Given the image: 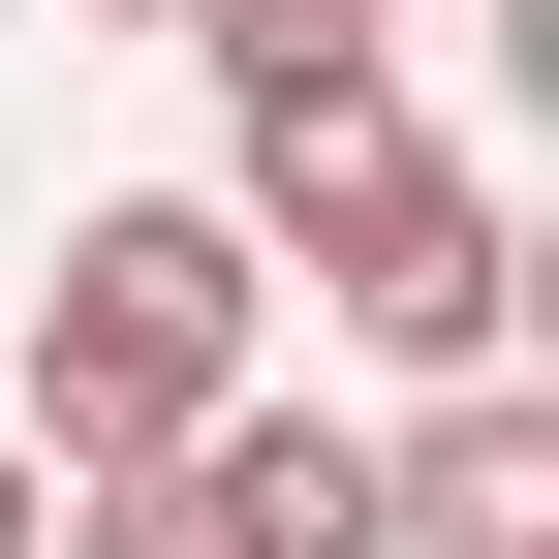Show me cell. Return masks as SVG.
<instances>
[{
	"mask_svg": "<svg viewBox=\"0 0 559 559\" xmlns=\"http://www.w3.org/2000/svg\"><path fill=\"white\" fill-rule=\"evenodd\" d=\"M249 342H280V280H249V218H218V187L62 218V280H32V466L94 498V466L218 436V404H249Z\"/></svg>",
	"mask_w": 559,
	"mask_h": 559,
	"instance_id": "obj_1",
	"label": "cell"
},
{
	"mask_svg": "<svg viewBox=\"0 0 559 559\" xmlns=\"http://www.w3.org/2000/svg\"><path fill=\"white\" fill-rule=\"evenodd\" d=\"M249 249H311V311L373 342V373H498V311H528V218L436 156V124H373V156H311Z\"/></svg>",
	"mask_w": 559,
	"mask_h": 559,
	"instance_id": "obj_2",
	"label": "cell"
},
{
	"mask_svg": "<svg viewBox=\"0 0 559 559\" xmlns=\"http://www.w3.org/2000/svg\"><path fill=\"white\" fill-rule=\"evenodd\" d=\"M156 32L218 62V124H249V218H280L311 156H373V124H404V32H373V0H156Z\"/></svg>",
	"mask_w": 559,
	"mask_h": 559,
	"instance_id": "obj_3",
	"label": "cell"
},
{
	"mask_svg": "<svg viewBox=\"0 0 559 559\" xmlns=\"http://www.w3.org/2000/svg\"><path fill=\"white\" fill-rule=\"evenodd\" d=\"M373 559H559V404L436 373V436H373Z\"/></svg>",
	"mask_w": 559,
	"mask_h": 559,
	"instance_id": "obj_4",
	"label": "cell"
},
{
	"mask_svg": "<svg viewBox=\"0 0 559 559\" xmlns=\"http://www.w3.org/2000/svg\"><path fill=\"white\" fill-rule=\"evenodd\" d=\"M156 466H187L249 559H373V436H311V404H218V436H156Z\"/></svg>",
	"mask_w": 559,
	"mask_h": 559,
	"instance_id": "obj_5",
	"label": "cell"
},
{
	"mask_svg": "<svg viewBox=\"0 0 559 559\" xmlns=\"http://www.w3.org/2000/svg\"><path fill=\"white\" fill-rule=\"evenodd\" d=\"M62 559H249V528L187 498V466H94V498H62Z\"/></svg>",
	"mask_w": 559,
	"mask_h": 559,
	"instance_id": "obj_6",
	"label": "cell"
},
{
	"mask_svg": "<svg viewBox=\"0 0 559 559\" xmlns=\"http://www.w3.org/2000/svg\"><path fill=\"white\" fill-rule=\"evenodd\" d=\"M0 559H62V466H32V436H0Z\"/></svg>",
	"mask_w": 559,
	"mask_h": 559,
	"instance_id": "obj_7",
	"label": "cell"
},
{
	"mask_svg": "<svg viewBox=\"0 0 559 559\" xmlns=\"http://www.w3.org/2000/svg\"><path fill=\"white\" fill-rule=\"evenodd\" d=\"M94 32H156V0H94Z\"/></svg>",
	"mask_w": 559,
	"mask_h": 559,
	"instance_id": "obj_8",
	"label": "cell"
}]
</instances>
